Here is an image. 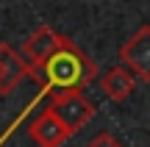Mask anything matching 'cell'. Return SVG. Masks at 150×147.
Returning <instances> with one entry per match:
<instances>
[{"mask_svg": "<svg viewBox=\"0 0 150 147\" xmlns=\"http://www.w3.org/2000/svg\"><path fill=\"white\" fill-rule=\"evenodd\" d=\"M0 67H3V81H0V94H11L20 86L22 78H28V61L20 56L11 44H0Z\"/></svg>", "mask_w": 150, "mask_h": 147, "instance_id": "6", "label": "cell"}, {"mask_svg": "<svg viewBox=\"0 0 150 147\" xmlns=\"http://www.w3.org/2000/svg\"><path fill=\"white\" fill-rule=\"evenodd\" d=\"M64 44H67V36L56 33L53 28H47V25H39L36 31L25 39V44H22V56H25L28 67H42L45 61H47L53 53H59Z\"/></svg>", "mask_w": 150, "mask_h": 147, "instance_id": "5", "label": "cell"}, {"mask_svg": "<svg viewBox=\"0 0 150 147\" xmlns=\"http://www.w3.org/2000/svg\"><path fill=\"white\" fill-rule=\"evenodd\" d=\"M28 136L33 139L36 147H61V144L70 142L72 131L50 108H45V111H39V117L31 120V125H28Z\"/></svg>", "mask_w": 150, "mask_h": 147, "instance_id": "4", "label": "cell"}, {"mask_svg": "<svg viewBox=\"0 0 150 147\" xmlns=\"http://www.w3.org/2000/svg\"><path fill=\"white\" fill-rule=\"evenodd\" d=\"M47 108L53 111L56 117H59L61 122H64L67 128H70L72 133H78L81 128L86 125V122L95 117V103H92L89 97L83 94V89H67V92H56L53 97H50Z\"/></svg>", "mask_w": 150, "mask_h": 147, "instance_id": "2", "label": "cell"}, {"mask_svg": "<svg viewBox=\"0 0 150 147\" xmlns=\"http://www.w3.org/2000/svg\"><path fill=\"white\" fill-rule=\"evenodd\" d=\"M0 81H3V67H0Z\"/></svg>", "mask_w": 150, "mask_h": 147, "instance_id": "9", "label": "cell"}, {"mask_svg": "<svg viewBox=\"0 0 150 147\" xmlns=\"http://www.w3.org/2000/svg\"><path fill=\"white\" fill-rule=\"evenodd\" d=\"M86 147H122V142H120L114 133H106V131H103V133H97V136H92Z\"/></svg>", "mask_w": 150, "mask_h": 147, "instance_id": "8", "label": "cell"}, {"mask_svg": "<svg viewBox=\"0 0 150 147\" xmlns=\"http://www.w3.org/2000/svg\"><path fill=\"white\" fill-rule=\"evenodd\" d=\"M120 61L136 75V81L150 83V25H139L120 47Z\"/></svg>", "mask_w": 150, "mask_h": 147, "instance_id": "3", "label": "cell"}, {"mask_svg": "<svg viewBox=\"0 0 150 147\" xmlns=\"http://www.w3.org/2000/svg\"><path fill=\"white\" fill-rule=\"evenodd\" d=\"M100 89L103 94H106L108 100H114V103H122V100H128L131 94H134L136 89V75L128 70V67H111V70H106V75H100Z\"/></svg>", "mask_w": 150, "mask_h": 147, "instance_id": "7", "label": "cell"}, {"mask_svg": "<svg viewBox=\"0 0 150 147\" xmlns=\"http://www.w3.org/2000/svg\"><path fill=\"white\" fill-rule=\"evenodd\" d=\"M28 78L39 86H50L56 92L67 89H86L89 83L97 81V64L67 39V44L53 53L42 67H28Z\"/></svg>", "mask_w": 150, "mask_h": 147, "instance_id": "1", "label": "cell"}]
</instances>
